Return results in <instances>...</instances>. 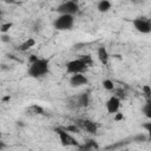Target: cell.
<instances>
[{"label": "cell", "instance_id": "1", "mask_svg": "<svg viewBox=\"0 0 151 151\" xmlns=\"http://www.w3.org/2000/svg\"><path fill=\"white\" fill-rule=\"evenodd\" d=\"M48 65H50L48 59L39 58L37 61L29 64V67L27 70V74L29 77H32V78L42 77L48 72Z\"/></svg>", "mask_w": 151, "mask_h": 151}, {"label": "cell", "instance_id": "2", "mask_svg": "<svg viewBox=\"0 0 151 151\" xmlns=\"http://www.w3.org/2000/svg\"><path fill=\"white\" fill-rule=\"evenodd\" d=\"M74 25V15L71 14H60L54 21L53 26L58 31H68Z\"/></svg>", "mask_w": 151, "mask_h": 151}, {"label": "cell", "instance_id": "3", "mask_svg": "<svg viewBox=\"0 0 151 151\" xmlns=\"http://www.w3.org/2000/svg\"><path fill=\"white\" fill-rule=\"evenodd\" d=\"M132 25L133 27L139 32V33H143V34H147L151 32V17H137L133 19L132 21Z\"/></svg>", "mask_w": 151, "mask_h": 151}, {"label": "cell", "instance_id": "4", "mask_svg": "<svg viewBox=\"0 0 151 151\" xmlns=\"http://www.w3.org/2000/svg\"><path fill=\"white\" fill-rule=\"evenodd\" d=\"M54 131L57 132V134H58V137H59V139H60L61 145H64V146H76V147L79 146L78 140L74 139V138L70 134V132L66 131L64 127H55Z\"/></svg>", "mask_w": 151, "mask_h": 151}, {"label": "cell", "instance_id": "5", "mask_svg": "<svg viewBox=\"0 0 151 151\" xmlns=\"http://www.w3.org/2000/svg\"><path fill=\"white\" fill-rule=\"evenodd\" d=\"M55 11L59 13V14H71V15H74L79 12V5L76 0H67L63 4H60Z\"/></svg>", "mask_w": 151, "mask_h": 151}, {"label": "cell", "instance_id": "6", "mask_svg": "<svg viewBox=\"0 0 151 151\" xmlns=\"http://www.w3.org/2000/svg\"><path fill=\"white\" fill-rule=\"evenodd\" d=\"M87 65L83 61L81 58L79 59H73L66 63V72L70 74H76V73H83L87 70Z\"/></svg>", "mask_w": 151, "mask_h": 151}, {"label": "cell", "instance_id": "7", "mask_svg": "<svg viewBox=\"0 0 151 151\" xmlns=\"http://www.w3.org/2000/svg\"><path fill=\"white\" fill-rule=\"evenodd\" d=\"M74 123H76L81 130H84V131H86V132H88V133H91V134H94V133L97 132V130H98L97 124H96L94 122L90 120V119H77Z\"/></svg>", "mask_w": 151, "mask_h": 151}, {"label": "cell", "instance_id": "8", "mask_svg": "<svg viewBox=\"0 0 151 151\" xmlns=\"http://www.w3.org/2000/svg\"><path fill=\"white\" fill-rule=\"evenodd\" d=\"M105 106H106V111H107L109 113L114 114L116 112L119 111V107H120V98H119L118 96H112V97H110V98L107 99Z\"/></svg>", "mask_w": 151, "mask_h": 151}, {"label": "cell", "instance_id": "9", "mask_svg": "<svg viewBox=\"0 0 151 151\" xmlns=\"http://www.w3.org/2000/svg\"><path fill=\"white\" fill-rule=\"evenodd\" d=\"M88 83L87 78L83 74V73H76V74H72L71 78H70V85L72 87H79V86H83V85H86Z\"/></svg>", "mask_w": 151, "mask_h": 151}, {"label": "cell", "instance_id": "10", "mask_svg": "<svg viewBox=\"0 0 151 151\" xmlns=\"http://www.w3.org/2000/svg\"><path fill=\"white\" fill-rule=\"evenodd\" d=\"M97 55H98V59H99V61H100L101 64L106 65V64L109 63V58H110V55H109V52H107L106 47L100 46V47L98 48V51H97Z\"/></svg>", "mask_w": 151, "mask_h": 151}, {"label": "cell", "instance_id": "11", "mask_svg": "<svg viewBox=\"0 0 151 151\" xmlns=\"http://www.w3.org/2000/svg\"><path fill=\"white\" fill-rule=\"evenodd\" d=\"M90 104V94L88 93H81L77 97V106L86 107Z\"/></svg>", "mask_w": 151, "mask_h": 151}, {"label": "cell", "instance_id": "12", "mask_svg": "<svg viewBox=\"0 0 151 151\" xmlns=\"http://www.w3.org/2000/svg\"><path fill=\"white\" fill-rule=\"evenodd\" d=\"M78 149H79V150H85V151H87V150H98V149H99V145H98L94 140L90 139V140L85 142V144L79 145Z\"/></svg>", "mask_w": 151, "mask_h": 151}, {"label": "cell", "instance_id": "13", "mask_svg": "<svg viewBox=\"0 0 151 151\" xmlns=\"http://www.w3.org/2000/svg\"><path fill=\"white\" fill-rule=\"evenodd\" d=\"M111 8V2L109 0H99L97 4V9L100 13H106Z\"/></svg>", "mask_w": 151, "mask_h": 151}, {"label": "cell", "instance_id": "14", "mask_svg": "<svg viewBox=\"0 0 151 151\" xmlns=\"http://www.w3.org/2000/svg\"><path fill=\"white\" fill-rule=\"evenodd\" d=\"M35 45V40L33 39V38H28L27 40H25L18 48H19V51H21V52H25V51H28L31 47H33Z\"/></svg>", "mask_w": 151, "mask_h": 151}, {"label": "cell", "instance_id": "15", "mask_svg": "<svg viewBox=\"0 0 151 151\" xmlns=\"http://www.w3.org/2000/svg\"><path fill=\"white\" fill-rule=\"evenodd\" d=\"M142 112H143V114H144L146 118L151 119V97H150V98H146L145 104H144V106H143V109H142Z\"/></svg>", "mask_w": 151, "mask_h": 151}, {"label": "cell", "instance_id": "16", "mask_svg": "<svg viewBox=\"0 0 151 151\" xmlns=\"http://www.w3.org/2000/svg\"><path fill=\"white\" fill-rule=\"evenodd\" d=\"M101 84H103V87H104L105 90H107V91L114 90V84H113V81H112L111 79H104Z\"/></svg>", "mask_w": 151, "mask_h": 151}, {"label": "cell", "instance_id": "17", "mask_svg": "<svg viewBox=\"0 0 151 151\" xmlns=\"http://www.w3.org/2000/svg\"><path fill=\"white\" fill-rule=\"evenodd\" d=\"M132 140H134V142H138V143H140V142H146V140H149V134L138 133V134H136V136L132 138Z\"/></svg>", "mask_w": 151, "mask_h": 151}, {"label": "cell", "instance_id": "18", "mask_svg": "<svg viewBox=\"0 0 151 151\" xmlns=\"http://www.w3.org/2000/svg\"><path fill=\"white\" fill-rule=\"evenodd\" d=\"M66 131H68V132H74V133H79L80 132V127L74 123L73 125H68V126H66V127H64Z\"/></svg>", "mask_w": 151, "mask_h": 151}, {"label": "cell", "instance_id": "19", "mask_svg": "<svg viewBox=\"0 0 151 151\" xmlns=\"http://www.w3.org/2000/svg\"><path fill=\"white\" fill-rule=\"evenodd\" d=\"M12 26H13L12 22H4V24H1V26H0V32H1V33H7Z\"/></svg>", "mask_w": 151, "mask_h": 151}, {"label": "cell", "instance_id": "20", "mask_svg": "<svg viewBox=\"0 0 151 151\" xmlns=\"http://www.w3.org/2000/svg\"><path fill=\"white\" fill-rule=\"evenodd\" d=\"M142 91H143V94L145 96V98H150L151 97V86L150 85H144L142 87Z\"/></svg>", "mask_w": 151, "mask_h": 151}, {"label": "cell", "instance_id": "21", "mask_svg": "<svg viewBox=\"0 0 151 151\" xmlns=\"http://www.w3.org/2000/svg\"><path fill=\"white\" fill-rule=\"evenodd\" d=\"M81 59H83V61L90 67V66H92V64H93V60H92V58H91V55L90 54H86V55H81L80 57Z\"/></svg>", "mask_w": 151, "mask_h": 151}, {"label": "cell", "instance_id": "22", "mask_svg": "<svg viewBox=\"0 0 151 151\" xmlns=\"http://www.w3.org/2000/svg\"><path fill=\"white\" fill-rule=\"evenodd\" d=\"M31 110L33 111V113H35V114H42L44 113V109L41 107V106H39V105H32V107H31Z\"/></svg>", "mask_w": 151, "mask_h": 151}, {"label": "cell", "instance_id": "23", "mask_svg": "<svg viewBox=\"0 0 151 151\" xmlns=\"http://www.w3.org/2000/svg\"><path fill=\"white\" fill-rule=\"evenodd\" d=\"M143 129L147 132L149 134V138H151V122H147V123H144L143 124Z\"/></svg>", "mask_w": 151, "mask_h": 151}, {"label": "cell", "instance_id": "24", "mask_svg": "<svg viewBox=\"0 0 151 151\" xmlns=\"http://www.w3.org/2000/svg\"><path fill=\"white\" fill-rule=\"evenodd\" d=\"M123 119H124L123 113H120L119 111L114 113V120H116V122H120V120H123Z\"/></svg>", "mask_w": 151, "mask_h": 151}, {"label": "cell", "instance_id": "25", "mask_svg": "<svg viewBox=\"0 0 151 151\" xmlns=\"http://www.w3.org/2000/svg\"><path fill=\"white\" fill-rule=\"evenodd\" d=\"M39 58L35 55V54H32V55H29V64H32V63H34V61H37Z\"/></svg>", "mask_w": 151, "mask_h": 151}, {"label": "cell", "instance_id": "26", "mask_svg": "<svg viewBox=\"0 0 151 151\" xmlns=\"http://www.w3.org/2000/svg\"><path fill=\"white\" fill-rule=\"evenodd\" d=\"M2 41H4V42L9 41V37H8V35H6V33H2Z\"/></svg>", "mask_w": 151, "mask_h": 151}, {"label": "cell", "instance_id": "27", "mask_svg": "<svg viewBox=\"0 0 151 151\" xmlns=\"http://www.w3.org/2000/svg\"><path fill=\"white\" fill-rule=\"evenodd\" d=\"M2 100H4V101H6V100H9V97H5Z\"/></svg>", "mask_w": 151, "mask_h": 151}]
</instances>
